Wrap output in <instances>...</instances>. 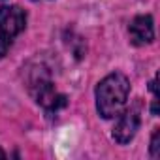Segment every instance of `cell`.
I'll use <instances>...</instances> for the list:
<instances>
[{
	"instance_id": "7",
	"label": "cell",
	"mask_w": 160,
	"mask_h": 160,
	"mask_svg": "<svg viewBox=\"0 0 160 160\" xmlns=\"http://www.w3.org/2000/svg\"><path fill=\"white\" fill-rule=\"evenodd\" d=\"M0 156H6V152H2V151H0Z\"/></svg>"
},
{
	"instance_id": "3",
	"label": "cell",
	"mask_w": 160,
	"mask_h": 160,
	"mask_svg": "<svg viewBox=\"0 0 160 160\" xmlns=\"http://www.w3.org/2000/svg\"><path fill=\"white\" fill-rule=\"evenodd\" d=\"M27 27V12L19 6H0V58H4L13 40Z\"/></svg>"
},
{
	"instance_id": "6",
	"label": "cell",
	"mask_w": 160,
	"mask_h": 160,
	"mask_svg": "<svg viewBox=\"0 0 160 160\" xmlns=\"http://www.w3.org/2000/svg\"><path fill=\"white\" fill-rule=\"evenodd\" d=\"M151 158H160V130L156 128L151 136V147H149Z\"/></svg>"
},
{
	"instance_id": "1",
	"label": "cell",
	"mask_w": 160,
	"mask_h": 160,
	"mask_svg": "<svg viewBox=\"0 0 160 160\" xmlns=\"http://www.w3.org/2000/svg\"><path fill=\"white\" fill-rule=\"evenodd\" d=\"M130 94V81L121 72L106 75L96 85V109L102 119H115L126 106Z\"/></svg>"
},
{
	"instance_id": "4",
	"label": "cell",
	"mask_w": 160,
	"mask_h": 160,
	"mask_svg": "<svg viewBox=\"0 0 160 160\" xmlns=\"http://www.w3.org/2000/svg\"><path fill=\"white\" fill-rule=\"evenodd\" d=\"M139 124H141V117H139V111L138 108H130V109H124L117 115V122L113 126V139L121 145H126L134 139V136L138 134L139 130Z\"/></svg>"
},
{
	"instance_id": "5",
	"label": "cell",
	"mask_w": 160,
	"mask_h": 160,
	"mask_svg": "<svg viewBox=\"0 0 160 160\" xmlns=\"http://www.w3.org/2000/svg\"><path fill=\"white\" fill-rule=\"evenodd\" d=\"M134 45H147L154 42V23L151 15H136L128 27Z\"/></svg>"
},
{
	"instance_id": "2",
	"label": "cell",
	"mask_w": 160,
	"mask_h": 160,
	"mask_svg": "<svg viewBox=\"0 0 160 160\" xmlns=\"http://www.w3.org/2000/svg\"><path fill=\"white\" fill-rule=\"evenodd\" d=\"M28 92L32 94L36 104H40L45 109V113L49 117L57 115L68 104V98L64 94L57 92V89L53 85V79H51L47 68H43V66H36L34 70H30V75H28Z\"/></svg>"
}]
</instances>
